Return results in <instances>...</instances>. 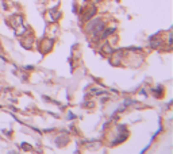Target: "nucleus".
Returning a JSON list of instances; mask_svg holds the SVG:
<instances>
[]
</instances>
